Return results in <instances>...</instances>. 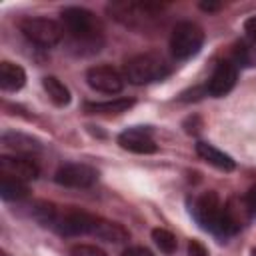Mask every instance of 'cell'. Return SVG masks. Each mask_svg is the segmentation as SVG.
Listing matches in <instances>:
<instances>
[{"mask_svg": "<svg viewBox=\"0 0 256 256\" xmlns=\"http://www.w3.org/2000/svg\"><path fill=\"white\" fill-rule=\"evenodd\" d=\"M62 24L64 32H68L70 48L76 54H94L102 48V24L86 8L80 6H68L62 10Z\"/></svg>", "mask_w": 256, "mask_h": 256, "instance_id": "6da1fadb", "label": "cell"}, {"mask_svg": "<svg viewBox=\"0 0 256 256\" xmlns=\"http://www.w3.org/2000/svg\"><path fill=\"white\" fill-rule=\"evenodd\" d=\"M170 74V64L162 54L144 52L132 56L124 64V80L130 84H150Z\"/></svg>", "mask_w": 256, "mask_h": 256, "instance_id": "7a4b0ae2", "label": "cell"}, {"mask_svg": "<svg viewBox=\"0 0 256 256\" xmlns=\"http://www.w3.org/2000/svg\"><path fill=\"white\" fill-rule=\"evenodd\" d=\"M18 28L24 34L26 40H30L32 44L42 46V48L56 46L64 36V26L62 24H58L52 18H42V16L22 18L18 22Z\"/></svg>", "mask_w": 256, "mask_h": 256, "instance_id": "3957f363", "label": "cell"}, {"mask_svg": "<svg viewBox=\"0 0 256 256\" xmlns=\"http://www.w3.org/2000/svg\"><path fill=\"white\" fill-rule=\"evenodd\" d=\"M204 44V32L198 24L184 20L178 22L170 34V52L176 60H188L200 52Z\"/></svg>", "mask_w": 256, "mask_h": 256, "instance_id": "277c9868", "label": "cell"}, {"mask_svg": "<svg viewBox=\"0 0 256 256\" xmlns=\"http://www.w3.org/2000/svg\"><path fill=\"white\" fill-rule=\"evenodd\" d=\"M98 216L86 214L82 210H72V208H64V210H56L54 222H52V230H56L62 236H80V234H92L94 226H96Z\"/></svg>", "mask_w": 256, "mask_h": 256, "instance_id": "5b68a950", "label": "cell"}, {"mask_svg": "<svg viewBox=\"0 0 256 256\" xmlns=\"http://www.w3.org/2000/svg\"><path fill=\"white\" fill-rule=\"evenodd\" d=\"M86 82L92 90L102 94H118L124 88V74H120L112 66H92L86 72Z\"/></svg>", "mask_w": 256, "mask_h": 256, "instance_id": "8992f818", "label": "cell"}, {"mask_svg": "<svg viewBox=\"0 0 256 256\" xmlns=\"http://www.w3.org/2000/svg\"><path fill=\"white\" fill-rule=\"evenodd\" d=\"M54 180L60 186H68V188H88L98 180V172L88 164L70 162L56 170Z\"/></svg>", "mask_w": 256, "mask_h": 256, "instance_id": "52a82bcc", "label": "cell"}, {"mask_svg": "<svg viewBox=\"0 0 256 256\" xmlns=\"http://www.w3.org/2000/svg\"><path fill=\"white\" fill-rule=\"evenodd\" d=\"M118 144L124 150H130V152H136V154H152V152L158 150V146L152 138V132L144 126H134V128L124 130L118 136Z\"/></svg>", "mask_w": 256, "mask_h": 256, "instance_id": "ba28073f", "label": "cell"}, {"mask_svg": "<svg viewBox=\"0 0 256 256\" xmlns=\"http://www.w3.org/2000/svg\"><path fill=\"white\" fill-rule=\"evenodd\" d=\"M236 78H238L236 64L224 60L214 68V72H212V76H210V80L206 84V92L210 96H224L234 88Z\"/></svg>", "mask_w": 256, "mask_h": 256, "instance_id": "9c48e42d", "label": "cell"}, {"mask_svg": "<svg viewBox=\"0 0 256 256\" xmlns=\"http://www.w3.org/2000/svg\"><path fill=\"white\" fill-rule=\"evenodd\" d=\"M0 170H2V174L18 178L22 182L34 180L40 174L38 164L28 156H2L0 158Z\"/></svg>", "mask_w": 256, "mask_h": 256, "instance_id": "30bf717a", "label": "cell"}, {"mask_svg": "<svg viewBox=\"0 0 256 256\" xmlns=\"http://www.w3.org/2000/svg\"><path fill=\"white\" fill-rule=\"evenodd\" d=\"M0 142L6 150H12L16 156H28V154L40 150V144L34 138L20 134V132H4L0 136Z\"/></svg>", "mask_w": 256, "mask_h": 256, "instance_id": "8fae6325", "label": "cell"}, {"mask_svg": "<svg viewBox=\"0 0 256 256\" xmlns=\"http://www.w3.org/2000/svg\"><path fill=\"white\" fill-rule=\"evenodd\" d=\"M26 84V72L22 66L4 60L0 64V88L4 92H16Z\"/></svg>", "mask_w": 256, "mask_h": 256, "instance_id": "7c38bea8", "label": "cell"}, {"mask_svg": "<svg viewBox=\"0 0 256 256\" xmlns=\"http://www.w3.org/2000/svg\"><path fill=\"white\" fill-rule=\"evenodd\" d=\"M196 152L204 162H208V164H212V166H216V168H220L224 172L234 170V160L228 154H224L222 150H218L216 146L208 144V142H198L196 144Z\"/></svg>", "mask_w": 256, "mask_h": 256, "instance_id": "4fadbf2b", "label": "cell"}, {"mask_svg": "<svg viewBox=\"0 0 256 256\" xmlns=\"http://www.w3.org/2000/svg\"><path fill=\"white\" fill-rule=\"evenodd\" d=\"M92 236L100 238V240H106V242H114V244H120V242H126L130 238L128 230L118 224V222H110V220H104V218H98L96 220V226H94V232Z\"/></svg>", "mask_w": 256, "mask_h": 256, "instance_id": "5bb4252c", "label": "cell"}, {"mask_svg": "<svg viewBox=\"0 0 256 256\" xmlns=\"http://www.w3.org/2000/svg\"><path fill=\"white\" fill-rule=\"evenodd\" d=\"M0 196H2V200H22V198L28 196V186H26V182H22L18 178L2 174V178H0Z\"/></svg>", "mask_w": 256, "mask_h": 256, "instance_id": "9a60e30c", "label": "cell"}, {"mask_svg": "<svg viewBox=\"0 0 256 256\" xmlns=\"http://www.w3.org/2000/svg\"><path fill=\"white\" fill-rule=\"evenodd\" d=\"M42 86L48 94V98L56 104V106H66L70 102V90L56 78V76H46L42 80Z\"/></svg>", "mask_w": 256, "mask_h": 256, "instance_id": "2e32d148", "label": "cell"}, {"mask_svg": "<svg viewBox=\"0 0 256 256\" xmlns=\"http://www.w3.org/2000/svg\"><path fill=\"white\" fill-rule=\"evenodd\" d=\"M132 104H134V100H130V98H116V100H108V102H86L84 108L88 112H96V114H120V112H126Z\"/></svg>", "mask_w": 256, "mask_h": 256, "instance_id": "e0dca14e", "label": "cell"}, {"mask_svg": "<svg viewBox=\"0 0 256 256\" xmlns=\"http://www.w3.org/2000/svg\"><path fill=\"white\" fill-rule=\"evenodd\" d=\"M152 240L166 254H172L176 250V236L170 230H166V228H154L152 230Z\"/></svg>", "mask_w": 256, "mask_h": 256, "instance_id": "ac0fdd59", "label": "cell"}, {"mask_svg": "<svg viewBox=\"0 0 256 256\" xmlns=\"http://www.w3.org/2000/svg\"><path fill=\"white\" fill-rule=\"evenodd\" d=\"M70 256H106V252L94 244H74L70 248Z\"/></svg>", "mask_w": 256, "mask_h": 256, "instance_id": "d6986e66", "label": "cell"}, {"mask_svg": "<svg viewBox=\"0 0 256 256\" xmlns=\"http://www.w3.org/2000/svg\"><path fill=\"white\" fill-rule=\"evenodd\" d=\"M188 256H208V250L204 248L202 242L190 240V244H188Z\"/></svg>", "mask_w": 256, "mask_h": 256, "instance_id": "ffe728a7", "label": "cell"}, {"mask_svg": "<svg viewBox=\"0 0 256 256\" xmlns=\"http://www.w3.org/2000/svg\"><path fill=\"white\" fill-rule=\"evenodd\" d=\"M120 256H154V254L144 246H128L126 250H122Z\"/></svg>", "mask_w": 256, "mask_h": 256, "instance_id": "44dd1931", "label": "cell"}, {"mask_svg": "<svg viewBox=\"0 0 256 256\" xmlns=\"http://www.w3.org/2000/svg\"><path fill=\"white\" fill-rule=\"evenodd\" d=\"M246 206H248V210L252 214H256V186H252L248 190V194H246Z\"/></svg>", "mask_w": 256, "mask_h": 256, "instance_id": "7402d4cb", "label": "cell"}, {"mask_svg": "<svg viewBox=\"0 0 256 256\" xmlns=\"http://www.w3.org/2000/svg\"><path fill=\"white\" fill-rule=\"evenodd\" d=\"M244 30L248 32V36L252 40H256V16H250L246 22H244Z\"/></svg>", "mask_w": 256, "mask_h": 256, "instance_id": "603a6c76", "label": "cell"}, {"mask_svg": "<svg viewBox=\"0 0 256 256\" xmlns=\"http://www.w3.org/2000/svg\"><path fill=\"white\" fill-rule=\"evenodd\" d=\"M200 8H202V10L212 12V10H218V8H220V4H206V2H202V4H200Z\"/></svg>", "mask_w": 256, "mask_h": 256, "instance_id": "cb8c5ba5", "label": "cell"}, {"mask_svg": "<svg viewBox=\"0 0 256 256\" xmlns=\"http://www.w3.org/2000/svg\"><path fill=\"white\" fill-rule=\"evenodd\" d=\"M250 256H256V248H254V250H252V252H250Z\"/></svg>", "mask_w": 256, "mask_h": 256, "instance_id": "d4e9b609", "label": "cell"}, {"mask_svg": "<svg viewBox=\"0 0 256 256\" xmlns=\"http://www.w3.org/2000/svg\"><path fill=\"white\" fill-rule=\"evenodd\" d=\"M4 256H8V254H4Z\"/></svg>", "mask_w": 256, "mask_h": 256, "instance_id": "484cf974", "label": "cell"}]
</instances>
